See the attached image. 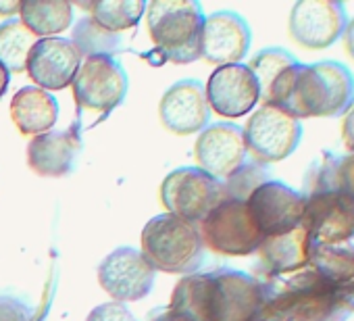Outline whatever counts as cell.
<instances>
[{"mask_svg":"<svg viewBox=\"0 0 354 321\" xmlns=\"http://www.w3.org/2000/svg\"><path fill=\"white\" fill-rule=\"evenodd\" d=\"M158 117L162 125L177 136L203 131L211 119L205 86L198 80H182L173 84L160 98Z\"/></svg>","mask_w":354,"mask_h":321,"instance_id":"cell-17","label":"cell"},{"mask_svg":"<svg viewBox=\"0 0 354 321\" xmlns=\"http://www.w3.org/2000/svg\"><path fill=\"white\" fill-rule=\"evenodd\" d=\"M263 100L298 121L342 117L354 104V75L337 61L294 63L277 75Z\"/></svg>","mask_w":354,"mask_h":321,"instance_id":"cell-2","label":"cell"},{"mask_svg":"<svg viewBox=\"0 0 354 321\" xmlns=\"http://www.w3.org/2000/svg\"><path fill=\"white\" fill-rule=\"evenodd\" d=\"M146 21L165 61L188 65L201 59L205 13L196 0H152L146 5Z\"/></svg>","mask_w":354,"mask_h":321,"instance_id":"cell-4","label":"cell"},{"mask_svg":"<svg viewBox=\"0 0 354 321\" xmlns=\"http://www.w3.org/2000/svg\"><path fill=\"white\" fill-rule=\"evenodd\" d=\"M267 302L257 321H339L344 296L310 267L286 277L261 279Z\"/></svg>","mask_w":354,"mask_h":321,"instance_id":"cell-3","label":"cell"},{"mask_svg":"<svg viewBox=\"0 0 354 321\" xmlns=\"http://www.w3.org/2000/svg\"><path fill=\"white\" fill-rule=\"evenodd\" d=\"M82 7L90 11L96 24L113 34L136 28L146 11L144 0H94L86 5L82 3Z\"/></svg>","mask_w":354,"mask_h":321,"instance_id":"cell-25","label":"cell"},{"mask_svg":"<svg viewBox=\"0 0 354 321\" xmlns=\"http://www.w3.org/2000/svg\"><path fill=\"white\" fill-rule=\"evenodd\" d=\"M265 302L261 279L234 269H215L182 277L169 309L186 321H257Z\"/></svg>","mask_w":354,"mask_h":321,"instance_id":"cell-1","label":"cell"},{"mask_svg":"<svg viewBox=\"0 0 354 321\" xmlns=\"http://www.w3.org/2000/svg\"><path fill=\"white\" fill-rule=\"evenodd\" d=\"M82 150L77 129H50L34 136L28 144V163L44 178H63L73 172Z\"/></svg>","mask_w":354,"mask_h":321,"instance_id":"cell-19","label":"cell"},{"mask_svg":"<svg viewBox=\"0 0 354 321\" xmlns=\"http://www.w3.org/2000/svg\"><path fill=\"white\" fill-rule=\"evenodd\" d=\"M21 24L34 34L55 38L73 21V9L67 0H21Z\"/></svg>","mask_w":354,"mask_h":321,"instance_id":"cell-23","label":"cell"},{"mask_svg":"<svg viewBox=\"0 0 354 321\" xmlns=\"http://www.w3.org/2000/svg\"><path fill=\"white\" fill-rule=\"evenodd\" d=\"M9 84H11V73H9V69L3 63H0V98L7 94Z\"/></svg>","mask_w":354,"mask_h":321,"instance_id":"cell-35","label":"cell"},{"mask_svg":"<svg viewBox=\"0 0 354 321\" xmlns=\"http://www.w3.org/2000/svg\"><path fill=\"white\" fill-rule=\"evenodd\" d=\"M302 228L315 244H344L354 236V203L335 190L308 194Z\"/></svg>","mask_w":354,"mask_h":321,"instance_id":"cell-14","label":"cell"},{"mask_svg":"<svg viewBox=\"0 0 354 321\" xmlns=\"http://www.w3.org/2000/svg\"><path fill=\"white\" fill-rule=\"evenodd\" d=\"M342 140L344 146L350 154H354V104L348 109V113L344 115V123H342Z\"/></svg>","mask_w":354,"mask_h":321,"instance_id":"cell-32","label":"cell"},{"mask_svg":"<svg viewBox=\"0 0 354 321\" xmlns=\"http://www.w3.org/2000/svg\"><path fill=\"white\" fill-rule=\"evenodd\" d=\"M300 138V121L269 102H263L261 109H257L252 117H248V123L244 127L246 148L261 165L288 158L298 148Z\"/></svg>","mask_w":354,"mask_h":321,"instance_id":"cell-8","label":"cell"},{"mask_svg":"<svg viewBox=\"0 0 354 321\" xmlns=\"http://www.w3.org/2000/svg\"><path fill=\"white\" fill-rule=\"evenodd\" d=\"M223 199V182L201 167L173 169L160 184V203L167 213L192 223H201Z\"/></svg>","mask_w":354,"mask_h":321,"instance_id":"cell-7","label":"cell"},{"mask_svg":"<svg viewBox=\"0 0 354 321\" xmlns=\"http://www.w3.org/2000/svg\"><path fill=\"white\" fill-rule=\"evenodd\" d=\"M11 117L21 134L40 136L55 127L59 119V102L46 90L26 86L11 100Z\"/></svg>","mask_w":354,"mask_h":321,"instance_id":"cell-21","label":"cell"},{"mask_svg":"<svg viewBox=\"0 0 354 321\" xmlns=\"http://www.w3.org/2000/svg\"><path fill=\"white\" fill-rule=\"evenodd\" d=\"M86 321H136V317L123 302L113 300V302H104L92 309Z\"/></svg>","mask_w":354,"mask_h":321,"instance_id":"cell-30","label":"cell"},{"mask_svg":"<svg viewBox=\"0 0 354 321\" xmlns=\"http://www.w3.org/2000/svg\"><path fill=\"white\" fill-rule=\"evenodd\" d=\"M265 182H269V174L265 165L257 163V160H250V163H244L238 172H234L223 182V192H225V199L246 203L248 196Z\"/></svg>","mask_w":354,"mask_h":321,"instance_id":"cell-29","label":"cell"},{"mask_svg":"<svg viewBox=\"0 0 354 321\" xmlns=\"http://www.w3.org/2000/svg\"><path fill=\"white\" fill-rule=\"evenodd\" d=\"M308 267L327 284L342 288L354 282V246L348 244H315Z\"/></svg>","mask_w":354,"mask_h":321,"instance_id":"cell-24","label":"cell"},{"mask_svg":"<svg viewBox=\"0 0 354 321\" xmlns=\"http://www.w3.org/2000/svg\"><path fill=\"white\" fill-rule=\"evenodd\" d=\"M32 311L24 304L11 300V298H0V321H30Z\"/></svg>","mask_w":354,"mask_h":321,"instance_id":"cell-31","label":"cell"},{"mask_svg":"<svg viewBox=\"0 0 354 321\" xmlns=\"http://www.w3.org/2000/svg\"><path fill=\"white\" fill-rule=\"evenodd\" d=\"M154 269L131 246L115 248L98 265V284L117 302H136L150 294L154 286Z\"/></svg>","mask_w":354,"mask_h":321,"instance_id":"cell-12","label":"cell"},{"mask_svg":"<svg viewBox=\"0 0 354 321\" xmlns=\"http://www.w3.org/2000/svg\"><path fill=\"white\" fill-rule=\"evenodd\" d=\"M252 32L244 17L234 11H217L205 17L201 57L213 65H236L250 48Z\"/></svg>","mask_w":354,"mask_h":321,"instance_id":"cell-18","label":"cell"},{"mask_svg":"<svg viewBox=\"0 0 354 321\" xmlns=\"http://www.w3.org/2000/svg\"><path fill=\"white\" fill-rule=\"evenodd\" d=\"M348 26L346 9L337 0H300L290 13V36L308 51L335 44Z\"/></svg>","mask_w":354,"mask_h":321,"instance_id":"cell-11","label":"cell"},{"mask_svg":"<svg viewBox=\"0 0 354 321\" xmlns=\"http://www.w3.org/2000/svg\"><path fill=\"white\" fill-rule=\"evenodd\" d=\"M313 246L315 242L302 226L288 234L265 238L261 248L257 250L261 257V271L265 279L286 277L306 269Z\"/></svg>","mask_w":354,"mask_h":321,"instance_id":"cell-20","label":"cell"},{"mask_svg":"<svg viewBox=\"0 0 354 321\" xmlns=\"http://www.w3.org/2000/svg\"><path fill=\"white\" fill-rule=\"evenodd\" d=\"M71 44L82 57H115L121 48V36L104 30L92 17H82L73 28Z\"/></svg>","mask_w":354,"mask_h":321,"instance_id":"cell-27","label":"cell"},{"mask_svg":"<svg viewBox=\"0 0 354 321\" xmlns=\"http://www.w3.org/2000/svg\"><path fill=\"white\" fill-rule=\"evenodd\" d=\"M73 98L80 109L111 113L127 94V73L115 57H88L73 80Z\"/></svg>","mask_w":354,"mask_h":321,"instance_id":"cell-9","label":"cell"},{"mask_svg":"<svg viewBox=\"0 0 354 321\" xmlns=\"http://www.w3.org/2000/svg\"><path fill=\"white\" fill-rule=\"evenodd\" d=\"M82 65V55L67 38H42L36 40L26 71L42 90H63L73 84L77 69Z\"/></svg>","mask_w":354,"mask_h":321,"instance_id":"cell-16","label":"cell"},{"mask_svg":"<svg viewBox=\"0 0 354 321\" xmlns=\"http://www.w3.org/2000/svg\"><path fill=\"white\" fill-rule=\"evenodd\" d=\"M246 154L244 127L227 121L207 125L194 144V156L201 169L219 182L227 180L246 163Z\"/></svg>","mask_w":354,"mask_h":321,"instance_id":"cell-13","label":"cell"},{"mask_svg":"<svg viewBox=\"0 0 354 321\" xmlns=\"http://www.w3.org/2000/svg\"><path fill=\"white\" fill-rule=\"evenodd\" d=\"M146 321H186L184 317H180L177 313H173L169 306H165V309H156V311H152L150 315H148V319Z\"/></svg>","mask_w":354,"mask_h":321,"instance_id":"cell-33","label":"cell"},{"mask_svg":"<svg viewBox=\"0 0 354 321\" xmlns=\"http://www.w3.org/2000/svg\"><path fill=\"white\" fill-rule=\"evenodd\" d=\"M203 244L225 257H248L254 255L263 244V234L252 223L246 203L223 199L203 221H201Z\"/></svg>","mask_w":354,"mask_h":321,"instance_id":"cell-6","label":"cell"},{"mask_svg":"<svg viewBox=\"0 0 354 321\" xmlns=\"http://www.w3.org/2000/svg\"><path fill=\"white\" fill-rule=\"evenodd\" d=\"M19 7H21V3H0V13H3V15H13V13L19 11Z\"/></svg>","mask_w":354,"mask_h":321,"instance_id":"cell-36","label":"cell"},{"mask_svg":"<svg viewBox=\"0 0 354 321\" xmlns=\"http://www.w3.org/2000/svg\"><path fill=\"white\" fill-rule=\"evenodd\" d=\"M327 190H335L354 203V154H323L319 163L313 165L306 180V192L302 196Z\"/></svg>","mask_w":354,"mask_h":321,"instance_id":"cell-22","label":"cell"},{"mask_svg":"<svg viewBox=\"0 0 354 321\" xmlns=\"http://www.w3.org/2000/svg\"><path fill=\"white\" fill-rule=\"evenodd\" d=\"M142 257L154 271L192 273L205 259V244L196 223L162 213L142 232Z\"/></svg>","mask_w":354,"mask_h":321,"instance_id":"cell-5","label":"cell"},{"mask_svg":"<svg viewBox=\"0 0 354 321\" xmlns=\"http://www.w3.org/2000/svg\"><path fill=\"white\" fill-rule=\"evenodd\" d=\"M209 109L219 117L238 119L248 115L261 100V88L248 65H223L217 67L205 86Z\"/></svg>","mask_w":354,"mask_h":321,"instance_id":"cell-15","label":"cell"},{"mask_svg":"<svg viewBox=\"0 0 354 321\" xmlns=\"http://www.w3.org/2000/svg\"><path fill=\"white\" fill-rule=\"evenodd\" d=\"M294 63H298L296 57L283 48H265L252 57V61L248 63V69L252 71V75L259 82L261 98H265V94L269 92L271 84L277 80V75L281 71H286L288 67H292Z\"/></svg>","mask_w":354,"mask_h":321,"instance_id":"cell-28","label":"cell"},{"mask_svg":"<svg viewBox=\"0 0 354 321\" xmlns=\"http://www.w3.org/2000/svg\"><path fill=\"white\" fill-rule=\"evenodd\" d=\"M246 207L263 238L281 236L302 226L304 196L281 182L269 180L259 186L248 196Z\"/></svg>","mask_w":354,"mask_h":321,"instance_id":"cell-10","label":"cell"},{"mask_svg":"<svg viewBox=\"0 0 354 321\" xmlns=\"http://www.w3.org/2000/svg\"><path fill=\"white\" fill-rule=\"evenodd\" d=\"M344 44H346V51H348V55L354 59V17L348 21V26H346V32H344Z\"/></svg>","mask_w":354,"mask_h":321,"instance_id":"cell-34","label":"cell"},{"mask_svg":"<svg viewBox=\"0 0 354 321\" xmlns=\"http://www.w3.org/2000/svg\"><path fill=\"white\" fill-rule=\"evenodd\" d=\"M34 44L36 36L19 19H9L0 24V63L9 69V73L26 71L28 57Z\"/></svg>","mask_w":354,"mask_h":321,"instance_id":"cell-26","label":"cell"}]
</instances>
